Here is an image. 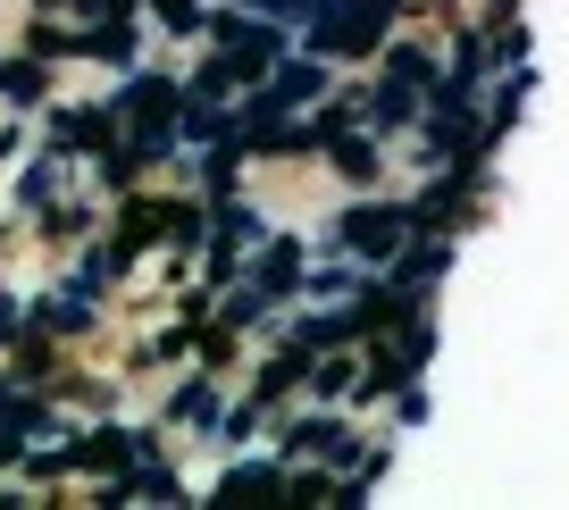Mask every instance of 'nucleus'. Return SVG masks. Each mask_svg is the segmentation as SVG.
<instances>
[{"label":"nucleus","instance_id":"1","mask_svg":"<svg viewBox=\"0 0 569 510\" xmlns=\"http://www.w3.org/2000/svg\"><path fill=\"white\" fill-rule=\"evenodd\" d=\"M343 234H352L360 251H377V260H386V251L402 243V218H393V210H369V218H360V210H352V227H343Z\"/></svg>","mask_w":569,"mask_h":510}]
</instances>
